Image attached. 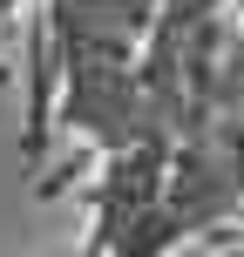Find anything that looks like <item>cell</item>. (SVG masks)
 <instances>
[{"label":"cell","mask_w":244,"mask_h":257,"mask_svg":"<svg viewBox=\"0 0 244 257\" xmlns=\"http://www.w3.org/2000/svg\"><path fill=\"white\" fill-rule=\"evenodd\" d=\"M68 257H122V250H116V244H109V237H95V230H89V237H82V244H75V250H68Z\"/></svg>","instance_id":"cell-1"}]
</instances>
